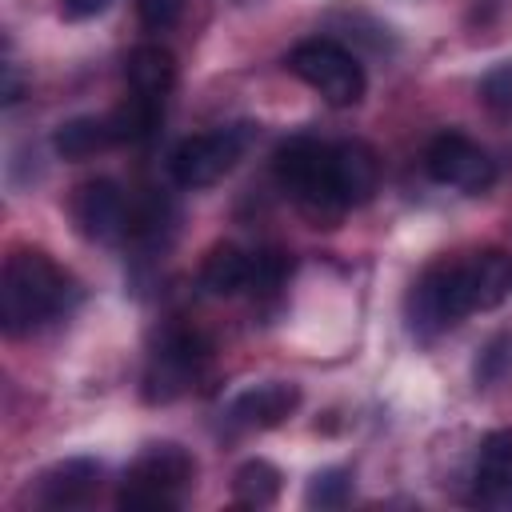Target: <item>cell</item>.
I'll list each match as a JSON object with an SVG mask.
<instances>
[{
    "mask_svg": "<svg viewBox=\"0 0 512 512\" xmlns=\"http://www.w3.org/2000/svg\"><path fill=\"white\" fill-rule=\"evenodd\" d=\"M72 304L68 276L40 248H16L0 272V328L8 336H28L48 320L64 316Z\"/></svg>",
    "mask_w": 512,
    "mask_h": 512,
    "instance_id": "obj_1",
    "label": "cell"
},
{
    "mask_svg": "<svg viewBox=\"0 0 512 512\" xmlns=\"http://www.w3.org/2000/svg\"><path fill=\"white\" fill-rule=\"evenodd\" d=\"M272 168H276L284 196L300 208V216H308L316 228L340 224L348 204H344L336 176H332V144L312 140V136H292L276 148Z\"/></svg>",
    "mask_w": 512,
    "mask_h": 512,
    "instance_id": "obj_2",
    "label": "cell"
},
{
    "mask_svg": "<svg viewBox=\"0 0 512 512\" xmlns=\"http://www.w3.org/2000/svg\"><path fill=\"white\" fill-rule=\"evenodd\" d=\"M196 480V460L188 448L164 440V444H152L144 448L128 472H124V484H120V496L116 504L120 508H176L184 500V492L192 488Z\"/></svg>",
    "mask_w": 512,
    "mask_h": 512,
    "instance_id": "obj_3",
    "label": "cell"
},
{
    "mask_svg": "<svg viewBox=\"0 0 512 512\" xmlns=\"http://www.w3.org/2000/svg\"><path fill=\"white\" fill-rule=\"evenodd\" d=\"M468 312H476V304H472V288H468V268H464V260L432 264V268L412 284V292H408V300H404L408 328H412V336H420V340L440 336L444 328L460 324Z\"/></svg>",
    "mask_w": 512,
    "mask_h": 512,
    "instance_id": "obj_4",
    "label": "cell"
},
{
    "mask_svg": "<svg viewBox=\"0 0 512 512\" xmlns=\"http://www.w3.org/2000/svg\"><path fill=\"white\" fill-rule=\"evenodd\" d=\"M252 140H256V124H248V120L224 124V128H212V132H200V136H188V140H180L172 148L168 172H172V180L180 188H208V184L224 180L244 160Z\"/></svg>",
    "mask_w": 512,
    "mask_h": 512,
    "instance_id": "obj_5",
    "label": "cell"
},
{
    "mask_svg": "<svg viewBox=\"0 0 512 512\" xmlns=\"http://www.w3.org/2000/svg\"><path fill=\"white\" fill-rule=\"evenodd\" d=\"M288 72L300 76L312 92H320L332 108H348V104H360L368 80H364V68L360 60L336 44V40H300L292 52H288Z\"/></svg>",
    "mask_w": 512,
    "mask_h": 512,
    "instance_id": "obj_6",
    "label": "cell"
},
{
    "mask_svg": "<svg viewBox=\"0 0 512 512\" xmlns=\"http://www.w3.org/2000/svg\"><path fill=\"white\" fill-rule=\"evenodd\" d=\"M208 368V340L188 332V328H172L160 336V344L148 356L144 368V400L148 404H172L184 392H192V384L200 380V372Z\"/></svg>",
    "mask_w": 512,
    "mask_h": 512,
    "instance_id": "obj_7",
    "label": "cell"
},
{
    "mask_svg": "<svg viewBox=\"0 0 512 512\" xmlns=\"http://www.w3.org/2000/svg\"><path fill=\"white\" fill-rule=\"evenodd\" d=\"M424 172L436 180V184H448V188H460L468 196L484 192L492 180H496V164L488 160V152L468 140L464 132H440L428 152H424Z\"/></svg>",
    "mask_w": 512,
    "mask_h": 512,
    "instance_id": "obj_8",
    "label": "cell"
},
{
    "mask_svg": "<svg viewBox=\"0 0 512 512\" xmlns=\"http://www.w3.org/2000/svg\"><path fill=\"white\" fill-rule=\"evenodd\" d=\"M68 212H72V224L84 240L92 244H112L128 232V204H124V192L96 176V180H84L72 200H68Z\"/></svg>",
    "mask_w": 512,
    "mask_h": 512,
    "instance_id": "obj_9",
    "label": "cell"
},
{
    "mask_svg": "<svg viewBox=\"0 0 512 512\" xmlns=\"http://www.w3.org/2000/svg\"><path fill=\"white\" fill-rule=\"evenodd\" d=\"M296 408H300V388L292 380H264V384L244 388L224 408V424L228 432H264V428L284 424Z\"/></svg>",
    "mask_w": 512,
    "mask_h": 512,
    "instance_id": "obj_10",
    "label": "cell"
},
{
    "mask_svg": "<svg viewBox=\"0 0 512 512\" xmlns=\"http://www.w3.org/2000/svg\"><path fill=\"white\" fill-rule=\"evenodd\" d=\"M100 472L104 468L88 456L60 460L36 480V504L40 508H80L100 492Z\"/></svg>",
    "mask_w": 512,
    "mask_h": 512,
    "instance_id": "obj_11",
    "label": "cell"
},
{
    "mask_svg": "<svg viewBox=\"0 0 512 512\" xmlns=\"http://www.w3.org/2000/svg\"><path fill=\"white\" fill-rule=\"evenodd\" d=\"M332 176H336V188H340V196H344L348 208L368 204L372 192H376V184H380L376 152L364 140H340V144H332Z\"/></svg>",
    "mask_w": 512,
    "mask_h": 512,
    "instance_id": "obj_12",
    "label": "cell"
},
{
    "mask_svg": "<svg viewBox=\"0 0 512 512\" xmlns=\"http://www.w3.org/2000/svg\"><path fill=\"white\" fill-rule=\"evenodd\" d=\"M464 268H468V288H472L476 312L500 308V304L512 296V256H508L504 248L472 252V256L464 260Z\"/></svg>",
    "mask_w": 512,
    "mask_h": 512,
    "instance_id": "obj_13",
    "label": "cell"
},
{
    "mask_svg": "<svg viewBox=\"0 0 512 512\" xmlns=\"http://www.w3.org/2000/svg\"><path fill=\"white\" fill-rule=\"evenodd\" d=\"M248 280H252V252L236 248L232 240L208 248L204 264H200V288H204L208 296H236V292H248Z\"/></svg>",
    "mask_w": 512,
    "mask_h": 512,
    "instance_id": "obj_14",
    "label": "cell"
},
{
    "mask_svg": "<svg viewBox=\"0 0 512 512\" xmlns=\"http://www.w3.org/2000/svg\"><path fill=\"white\" fill-rule=\"evenodd\" d=\"M124 80H128V92L164 100L176 84V60L160 44H136L124 60Z\"/></svg>",
    "mask_w": 512,
    "mask_h": 512,
    "instance_id": "obj_15",
    "label": "cell"
},
{
    "mask_svg": "<svg viewBox=\"0 0 512 512\" xmlns=\"http://www.w3.org/2000/svg\"><path fill=\"white\" fill-rule=\"evenodd\" d=\"M116 132H112V120L108 116H72L64 120L56 132H52V148L56 156L64 160H88L96 152H108L116 148Z\"/></svg>",
    "mask_w": 512,
    "mask_h": 512,
    "instance_id": "obj_16",
    "label": "cell"
},
{
    "mask_svg": "<svg viewBox=\"0 0 512 512\" xmlns=\"http://www.w3.org/2000/svg\"><path fill=\"white\" fill-rule=\"evenodd\" d=\"M160 116H164V100L140 96V92H128L124 104H116V108L108 112L112 132H116L120 144H140V140H148V136L160 128Z\"/></svg>",
    "mask_w": 512,
    "mask_h": 512,
    "instance_id": "obj_17",
    "label": "cell"
},
{
    "mask_svg": "<svg viewBox=\"0 0 512 512\" xmlns=\"http://www.w3.org/2000/svg\"><path fill=\"white\" fill-rule=\"evenodd\" d=\"M280 496V472L268 460H244L232 476V500L244 508H268Z\"/></svg>",
    "mask_w": 512,
    "mask_h": 512,
    "instance_id": "obj_18",
    "label": "cell"
},
{
    "mask_svg": "<svg viewBox=\"0 0 512 512\" xmlns=\"http://www.w3.org/2000/svg\"><path fill=\"white\" fill-rule=\"evenodd\" d=\"M348 496H352V472L348 468H324L308 480L304 504L308 508H340V504H348Z\"/></svg>",
    "mask_w": 512,
    "mask_h": 512,
    "instance_id": "obj_19",
    "label": "cell"
},
{
    "mask_svg": "<svg viewBox=\"0 0 512 512\" xmlns=\"http://www.w3.org/2000/svg\"><path fill=\"white\" fill-rule=\"evenodd\" d=\"M292 272V256L280 252V248H256L252 252V280H248V292H276Z\"/></svg>",
    "mask_w": 512,
    "mask_h": 512,
    "instance_id": "obj_20",
    "label": "cell"
},
{
    "mask_svg": "<svg viewBox=\"0 0 512 512\" xmlns=\"http://www.w3.org/2000/svg\"><path fill=\"white\" fill-rule=\"evenodd\" d=\"M472 504L480 508H512V468H476Z\"/></svg>",
    "mask_w": 512,
    "mask_h": 512,
    "instance_id": "obj_21",
    "label": "cell"
},
{
    "mask_svg": "<svg viewBox=\"0 0 512 512\" xmlns=\"http://www.w3.org/2000/svg\"><path fill=\"white\" fill-rule=\"evenodd\" d=\"M480 100H484V108L488 112H496V116H512V60H504V64H496V68H488L484 72V80H480Z\"/></svg>",
    "mask_w": 512,
    "mask_h": 512,
    "instance_id": "obj_22",
    "label": "cell"
},
{
    "mask_svg": "<svg viewBox=\"0 0 512 512\" xmlns=\"http://www.w3.org/2000/svg\"><path fill=\"white\" fill-rule=\"evenodd\" d=\"M512 372V336H496L484 352H480V360H476V380L480 384H496V380H504Z\"/></svg>",
    "mask_w": 512,
    "mask_h": 512,
    "instance_id": "obj_23",
    "label": "cell"
},
{
    "mask_svg": "<svg viewBox=\"0 0 512 512\" xmlns=\"http://www.w3.org/2000/svg\"><path fill=\"white\" fill-rule=\"evenodd\" d=\"M476 468H512V428H492L480 440Z\"/></svg>",
    "mask_w": 512,
    "mask_h": 512,
    "instance_id": "obj_24",
    "label": "cell"
},
{
    "mask_svg": "<svg viewBox=\"0 0 512 512\" xmlns=\"http://www.w3.org/2000/svg\"><path fill=\"white\" fill-rule=\"evenodd\" d=\"M184 12V0H136V16L148 32H164L180 20Z\"/></svg>",
    "mask_w": 512,
    "mask_h": 512,
    "instance_id": "obj_25",
    "label": "cell"
},
{
    "mask_svg": "<svg viewBox=\"0 0 512 512\" xmlns=\"http://www.w3.org/2000/svg\"><path fill=\"white\" fill-rule=\"evenodd\" d=\"M104 8H108V0H60V12L68 20H88V16L104 12Z\"/></svg>",
    "mask_w": 512,
    "mask_h": 512,
    "instance_id": "obj_26",
    "label": "cell"
},
{
    "mask_svg": "<svg viewBox=\"0 0 512 512\" xmlns=\"http://www.w3.org/2000/svg\"><path fill=\"white\" fill-rule=\"evenodd\" d=\"M20 100V76H16V64L8 60L4 64V104H16Z\"/></svg>",
    "mask_w": 512,
    "mask_h": 512,
    "instance_id": "obj_27",
    "label": "cell"
}]
</instances>
